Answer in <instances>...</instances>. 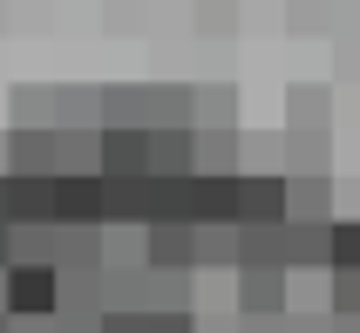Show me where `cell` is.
I'll return each mask as SVG.
<instances>
[{"label":"cell","instance_id":"obj_1","mask_svg":"<svg viewBox=\"0 0 360 333\" xmlns=\"http://www.w3.org/2000/svg\"><path fill=\"white\" fill-rule=\"evenodd\" d=\"M61 306V265L55 258H7V313L48 320Z\"/></svg>","mask_w":360,"mask_h":333},{"label":"cell","instance_id":"obj_2","mask_svg":"<svg viewBox=\"0 0 360 333\" xmlns=\"http://www.w3.org/2000/svg\"><path fill=\"white\" fill-rule=\"evenodd\" d=\"M102 177H150V122H109L96 137Z\"/></svg>","mask_w":360,"mask_h":333},{"label":"cell","instance_id":"obj_3","mask_svg":"<svg viewBox=\"0 0 360 333\" xmlns=\"http://www.w3.org/2000/svg\"><path fill=\"white\" fill-rule=\"evenodd\" d=\"M55 225H102V170H55Z\"/></svg>","mask_w":360,"mask_h":333},{"label":"cell","instance_id":"obj_4","mask_svg":"<svg viewBox=\"0 0 360 333\" xmlns=\"http://www.w3.org/2000/svg\"><path fill=\"white\" fill-rule=\"evenodd\" d=\"M238 225H285V177H238Z\"/></svg>","mask_w":360,"mask_h":333},{"label":"cell","instance_id":"obj_5","mask_svg":"<svg viewBox=\"0 0 360 333\" xmlns=\"http://www.w3.org/2000/svg\"><path fill=\"white\" fill-rule=\"evenodd\" d=\"M238 306L252 320H272L285 306V286H279V265H245V279H238Z\"/></svg>","mask_w":360,"mask_h":333},{"label":"cell","instance_id":"obj_6","mask_svg":"<svg viewBox=\"0 0 360 333\" xmlns=\"http://www.w3.org/2000/svg\"><path fill=\"white\" fill-rule=\"evenodd\" d=\"M326 265H333V272H360V225L354 218L326 225Z\"/></svg>","mask_w":360,"mask_h":333},{"label":"cell","instance_id":"obj_7","mask_svg":"<svg viewBox=\"0 0 360 333\" xmlns=\"http://www.w3.org/2000/svg\"><path fill=\"white\" fill-rule=\"evenodd\" d=\"M150 245H157V265H191V225H150Z\"/></svg>","mask_w":360,"mask_h":333},{"label":"cell","instance_id":"obj_8","mask_svg":"<svg viewBox=\"0 0 360 333\" xmlns=\"http://www.w3.org/2000/svg\"><path fill=\"white\" fill-rule=\"evenodd\" d=\"M326 130V89H292V130Z\"/></svg>","mask_w":360,"mask_h":333},{"label":"cell","instance_id":"obj_9","mask_svg":"<svg viewBox=\"0 0 360 333\" xmlns=\"http://www.w3.org/2000/svg\"><path fill=\"white\" fill-rule=\"evenodd\" d=\"M333 299L347 320H360V272H333Z\"/></svg>","mask_w":360,"mask_h":333},{"label":"cell","instance_id":"obj_10","mask_svg":"<svg viewBox=\"0 0 360 333\" xmlns=\"http://www.w3.org/2000/svg\"><path fill=\"white\" fill-rule=\"evenodd\" d=\"M109 122H136V89H109Z\"/></svg>","mask_w":360,"mask_h":333},{"label":"cell","instance_id":"obj_11","mask_svg":"<svg viewBox=\"0 0 360 333\" xmlns=\"http://www.w3.org/2000/svg\"><path fill=\"white\" fill-rule=\"evenodd\" d=\"M7 258H14V225L0 218V265H7Z\"/></svg>","mask_w":360,"mask_h":333}]
</instances>
